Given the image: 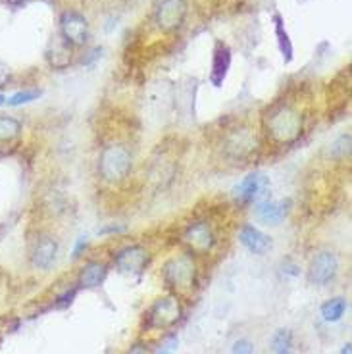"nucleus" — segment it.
<instances>
[{"label":"nucleus","mask_w":352,"mask_h":354,"mask_svg":"<svg viewBox=\"0 0 352 354\" xmlns=\"http://www.w3.org/2000/svg\"><path fill=\"white\" fill-rule=\"evenodd\" d=\"M133 158L131 152L123 145H110L101 152L99 158V171L101 177L108 183H120L130 176Z\"/></svg>","instance_id":"obj_1"},{"label":"nucleus","mask_w":352,"mask_h":354,"mask_svg":"<svg viewBox=\"0 0 352 354\" xmlns=\"http://www.w3.org/2000/svg\"><path fill=\"white\" fill-rule=\"evenodd\" d=\"M106 275H108L106 264H102V262H89L81 270L79 285L85 287V289H96V287H101L102 283H104Z\"/></svg>","instance_id":"obj_15"},{"label":"nucleus","mask_w":352,"mask_h":354,"mask_svg":"<svg viewBox=\"0 0 352 354\" xmlns=\"http://www.w3.org/2000/svg\"><path fill=\"white\" fill-rule=\"evenodd\" d=\"M127 354H147V351H145V346L143 345H135Z\"/></svg>","instance_id":"obj_25"},{"label":"nucleus","mask_w":352,"mask_h":354,"mask_svg":"<svg viewBox=\"0 0 352 354\" xmlns=\"http://www.w3.org/2000/svg\"><path fill=\"white\" fill-rule=\"evenodd\" d=\"M147 262H149L147 251L143 247H139V244H133V247L123 249L114 258V264H116V268L121 273H141V271L145 270Z\"/></svg>","instance_id":"obj_9"},{"label":"nucleus","mask_w":352,"mask_h":354,"mask_svg":"<svg viewBox=\"0 0 352 354\" xmlns=\"http://www.w3.org/2000/svg\"><path fill=\"white\" fill-rule=\"evenodd\" d=\"M8 79H10L8 65L0 64V87H6V83H8Z\"/></svg>","instance_id":"obj_23"},{"label":"nucleus","mask_w":352,"mask_h":354,"mask_svg":"<svg viewBox=\"0 0 352 354\" xmlns=\"http://www.w3.org/2000/svg\"><path fill=\"white\" fill-rule=\"evenodd\" d=\"M289 200H262L256 205V216L260 222L268 225L281 224L289 214Z\"/></svg>","instance_id":"obj_12"},{"label":"nucleus","mask_w":352,"mask_h":354,"mask_svg":"<svg viewBox=\"0 0 352 354\" xmlns=\"http://www.w3.org/2000/svg\"><path fill=\"white\" fill-rule=\"evenodd\" d=\"M276 354H291V351H281V353H276Z\"/></svg>","instance_id":"obj_29"},{"label":"nucleus","mask_w":352,"mask_h":354,"mask_svg":"<svg viewBox=\"0 0 352 354\" xmlns=\"http://www.w3.org/2000/svg\"><path fill=\"white\" fill-rule=\"evenodd\" d=\"M235 198L242 205H258L269 198V177L264 174H249L239 185L233 189Z\"/></svg>","instance_id":"obj_3"},{"label":"nucleus","mask_w":352,"mask_h":354,"mask_svg":"<svg viewBox=\"0 0 352 354\" xmlns=\"http://www.w3.org/2000/svg\"><path fill=\"white\" fill-rule=\"evenodd\" d=\"M177 348H179V337L169 335L166 341L160 345V348L156 351V354H176Z\"/></svg>","instance_id":"obj_21"},{"label":"nucleus","mask_w":352,"mask_h":354,"mask_svg":"<svg viewBox=\"0 0 352 354\" xmlns=\"http://www.w3.org/2000/svg\"><path fill=\"white\" fill-rule=\"evenodd\" d=\"M58 256V242L52 237H43L33 251V264L39 270H50Z\"/></svg>","instance_id":"obj_14"},{"label":"nucleus","mask_w":352,"mask_h":354,"mask_svg":"<svg viewBox=\"0 0 352 354\" xmlns=\"http://www.w3.org/2000/svg\"><path fill=\"white\" fill-rule=\"evenodd\" d=\"M39 96H41V91H39V89H29V91H19V93H16L14 96H10L6 103H8L10 106H21V104H28L31 103V101H35Z\"/></svg>","instance_id":"obj_20"},{"label":"nucleus","mask_w":352,"mask_h":354,"mask_svg":"<svg viewBox=\"0 0 352 354\" xmlns=\"http://www.w3.org/2000/svg\"><path fill=\"white\" fill-rule=\"evenodd\" d=\"M231 353L233 354H254V345H252L249 339H239V341H235Z\"/></svg>","instance_id":"obj_22"},{"label":"nucleus","mask_w":352,"mask_h":354,"mask_svg":"<svg viewBox=\"0 0 352 354\" xmlns=\"http://www.w3.org/2000/svg\"><path fill=\"white\" fill-rule=\"evenodd\" d=\"M85 247H87V241H85V239H79V242H77V247H75V251H74V256H79Z\"/></svg>","instance_id":"obj_24"},{"label":"nucleus","mask_w":352,"mask_h":354,"mask_svg":"<svg viewBox=\"0 0 352 354\" xmlns=\"http://www.w3.org/2000/svg\"><path fill=\"white\" fill-rule=\"evenodd\" d=\"M291 346H293V333L289 329H279L271 339V348L276 353H281V351H289Z\"/></svg>","instance_id":"obj_19"},{"label":"nucleus","mask_w":352,"mask_h":354,"mask_svg":"<svg viewBox=\"0 0 352 354\" xmlns=\"http://www.w3.org/2000/svg\"><path fill=\"white\" fill-rule=\"evenodd\" d=\"M231 67V50L227 45L223 43H218L216 48H214V56H212V72H210V83L214 87H222L225 77H227V72Z\"/></svg>","instance_id":"obj_11"},{"label":"nucleus","mask_w":352,"mask_h":354,"mask_svg":"<svg viewBox=\"0 0 352 354\" xmlns=\"http://www.w3.org/2000/svg\"><path fill=\"white\" fill-rule=\"evenodd\" d=\"M21 133V123L16 118L0 116V143H8Z\"/></svg>","instance_id":"obj_18"},{"label":"nucleus","mask_w":352,"mask_h":354,"mask_svg":"<svg viewBox=\"0 0 352 354\" xmlns=\"http://www.w3.org/2000/svg\"><path fill=\"white\" fill-rule=\"evenodd\" d=\"M268 129L273 139L281 143H291L302 131V118L291 108H279L268 118Z\"/></svg>","instance_id":"obj_2"},{"label":"nucleus","mask_w":352,"mask_h":354,"mask_svg":"<svg viewBox=\"0 0 352 354\" xmlns=\"http://www.w3.org/2000/svg\"><path fill=\"white\" fill-rule=\"evenodd\" d=\"M339 271V258L335 256L331 251L318 252L312 262H310V268H308V280L314 285L324 287L329 281L335 280Z\"/></svg>","instance_id":"obj_5"},{"label":"nucleus","mask_w":352,"mask_h":354,"mask_svg":"<svg viewBox=\"0 0 352 354\" xmlns=\"http://www.w3.org/2000/svg\"><path fill=\"white\" fill-rule=\"evenodd\" d=\"M2 104H6V96H4V94H0V106H2Z\"/></svg>","instance_id":"obj_28"},{"label":"nucleus","mask_w":352,"mask_h":354,"mask_svg":"<svg viewBox=\"0 0 352 354\" xmlns=\"http://www.w3.org/2000/svg\"><path fill=\"white\" fill-rule=\"evenodd\" d=\"M273 23H276V37H278V45H279V52L283 54V60L285 64H289L293 60V43L289 39L287 29H285V23H283V18L276 14L273 16Z\"/></svg>","instance_id":"obj_17"},{"label":"nucleus","mask_w":352,"mask_h":354,"mask_svg":"<svg viewBox=\"0 0 352 354\" xmlns=\"http://www.w3.org/2000/svg\"><path fill=\"white\" fill-rule=\"evenodd\" d=\"M60 33H62L64 43L74 45V47H81L87 43V37H89V23L79 12L68 10L60 18Z\"/></svg>","instance_id":"obj_4"},{"label":"nucleus","mask_w":352,"mask_h":354,"mask_svg":"<svg viewBox=\"0 0 352 354\" xmlns=\"http://www.w3.org/2000/svg\"><path fill=\"white\" fill-rule=\"evenodd\" d=\"M187 0H162L156 8V23L162 31H176L187 18Z\"/></svg>","instance_id":"obj_6"},{"label":"nucleus","mask_w":352,"mask_h":354,"mask_svg":"<svg viewBox=\"0 0 352 354\" xmlns=\"http://www.w3.org/2000/svg\"><path fill=\"white\" fill-rule=\"evenodd\" d=\"M23 2H28V0H10V4H14V6H21Z\"/></svg>","instance_id":"obj_27"},{"label":"nucleus","mask_w":352,"mask_h":354,"mask_svg":"<svg viewBox=\"0 0 352 354\" xmlns=\"http://www.w3.org/2000/svg\"><path fill=\"white\" fill-rule=\"evenodd\" d=\"M346 308H349L346 298L343 297L329 298L327 302L322 304V317H324L327 324H335V322H339V320L344 316Z\"/></svg>","instance_id":"obj_16"},{"label":"nucleus","mask_w":352,"mask_h":354,"mask_svg":"<svg viewBox=\"0 0 352 354\" xmlns=\"http://www.w3.org/2000/svg\"><path fill=\"white\" fill-rule=\"evenodd\" d=\"M181 317V304L176 297L158 298L149 310V327L164 329L176 324Z\"/></svg>","instance_id":"obj_7"},{"label":"nucleus","mask_w":352,"mask_h":354,"mask_svg":"<svg viewBox=\"0 0 352 354\" xmlns=\"http://www.w3.org/2000/svg\"><path fill=\"white\" fill-rule=\"evenodd\" d=\"M239 241L247 251H251L252 254H258V256L266 254L271 249V239L266 233H262L258 227H254V225H245L242 227L241 233H239Z\"/></svg>","instance_id":"obj_13"},{"label":"nucleus","mask_w":352,"mask_h":354,"mask_svg":"<svg viewBox=\"0 0 352 354\" xmlns=\"http://www.w3.org/2000/svg\"><path fill=\"white\" fill-rule=\"evenodd\" d=\"M341 354H351V343H346V345L343 346V351H341Z\"/></svg>","instance_id":"obj_26"},{"label":"nucleus","mask_w":352,"mask_h":354,"mask_svg":"<svg viewBox=\"0 0 352 354\" xmlns=\"http://www.w3.org/2000/svg\"><path fill=\"white\" fill-rule=\"evenodd\" d=\"M185 242L193 249L195 252H204L212 251L214 247V233L212 227L206 224V222H198V224H193L183 235Z\"/></svg>","instance_id":"obj_10"},{"label":"nucleus","mask_w":352,"mask_h":354,"mask_svg":"<svg viewBox=\"0 0 352 354\" xmlns=\"http://www.w3.org/2000/svg\"><path fill=\"white\" fill-rule=\"evenodd\" d=\"M167 283H172L174 287L189 289L195 285V264L191 262L189 256H179L166 264L164 268Z\"/></svg>","instance_id":"obj_8"}]
</instances>
